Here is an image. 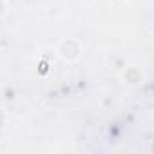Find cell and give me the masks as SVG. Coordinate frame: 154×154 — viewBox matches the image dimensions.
<instances>
[{
	"mask_svg": "<svg viewBox=\"0 0 154 154\" xmlns=\"http://www.w3.org/2000/svg\"><path fill=\"white\" fill-rule=\"evenodd\" d=\"M0 15H4V4H2V0H0Z\"/></svg>",
	"mask_w": 154,
	"mask_h": 154,
	"instance_id": "obj_1",
	"label": "cell"
}]
</instances>
